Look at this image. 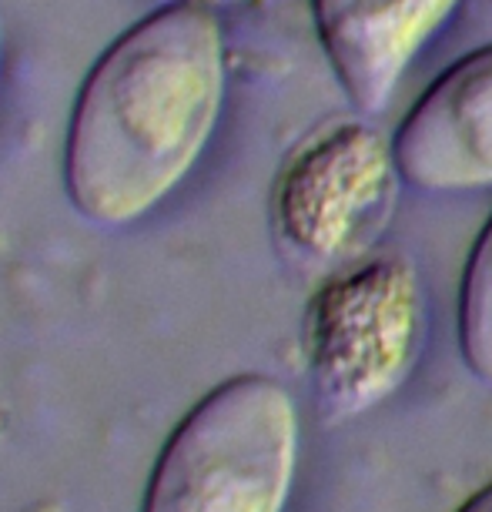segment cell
<instances>
[{"label": "cell", "mask_w": 492, "mask_h": 512, "mask_svg": "<svg viewBox=\"0 0 492 512\" xmlns=\"http://www.w3.org/2000/svg\"><path fill=\"white\" fill-rule=\"evenodd\" d=\"M298 459V412L272 375L215 385L164 442L141 512H282Z\"/></svg>", "instance_id": "obj_2"}, {"label": "cell", "mask_w": 492, "mask_h": 512, "mask_svg": "<svg viewBox=\"0 0 492 512\" xmlns=\"http://www.w3.org/2000/svg\"><path fill=\"white\" fill-rule=\"evenodd\" d=\"M395 164L426 191L492 185V44L446 67L392 138Z\"/></svg>", "instance_id": "obj_5"}, {"label": "cell", "mask_w": 492, "mask_h": 512, "mask_svg": "<svg viewBox=\"0 0 492 512\" xmlns=\"http://www.w3.org/2000/svg\"><path fill=\"white\" fill-rule=\"evenodd\" d=\"M456 4L459 0H312V14L345 94L362 111H379Z\"/></svg>", "instance_id": "obj_6"}, {"label": "cell", "mask_w": 492, "mask_h": 512, "mask_svg": "<svg viewBox=\"0 0 492 512\" xmlns=\"http://www.w3.org/2000/svg\"><path fill=\"white\" fill-rule=\"evenodd\" d=\"M0 44H4V31H0Z\"/></svg>", "instance_id": "obj_10"}, {"label": "cell", "mask_w": 492, "mask_h": 512, "mask_svg": "<svg viewBox=\"0 0 492 512\" xmlns=\"http://www.w3.org/2000/svg\"><path fill=\"white\" fill-rule=\"evenodd\" d=\"M228 88L211 7L164 4L108 44L74 98L64 191L94 225H134L201 161Z\"/></svg>", "instance_id": "obj_1"}, {"label": "cell", "mask_w": 492, "mask_h": 512, "mask_svg": "<svg viewBox=\"0 0 492 512\" xmlns=\"http://www.w3.org/2000/svg\"><path fill=\"white\" fill-rule=\"evenodd\" d=\"M395 148L372 124L345 121L305 141L278 175L275 225L295 251L328 262L349 251L392 195Z\"/></svg>", "instance_id": "obj_4"}, {"label": "cell", "mask_w": 492, "mask_h": 512, "mask_svg": "<svg viewBox=\"0 0 492 512\" xmlns=\"http://www.w3.org/2000/svg\"><path fill=\"white\" fill-rule=\"evenodd\" d=\"M459 345L466 365L492 382V218L479 231L459 288Z\"/></svg>", "instance_id": "obj_7"}, {"label": "cell", "mask_w": 492, "mask_h": 512, "mask_svg": "<svg viewBox=\"0 0 492 512\" xmlns=\"http://www.w3.org/2000/svg\"><path fill=\"white\" fill-rule=\"evenodd\" d=\"M168 4H195V7H221V4H241V0H168Z\"/></svg>", "instance_id": "obj_9"}, {"label": "cell", "mask_w": 492, "mask_h": 512, "mask_svg": "<svg viewBox=\"0 0 492 512\" xmlns=\"http://www.w3.org/2000/svg\"><path fill=\"white\" fill-rule=\"evenodd\" d=\"M422 342L416 268L379 258L339 275L308 308V359L318 402L332 415H362L399 389Z\"/></svg>", "instance_id": "obj_3"}, {"label": "cell", "mask_w": 492, "mask_h": 512, "mask_svg": "<svg viewBox=\"0 0 492 512\" xmlns=\"http://www.w3.org/2000/svg\"><path fill=\"white\" fill-rule=\"evenodd\" d=\"M459 512H492V482H489L486 489H479L476 496H472Z\"/></svg>", "instance_id": "obj_8"}]
</instances>
